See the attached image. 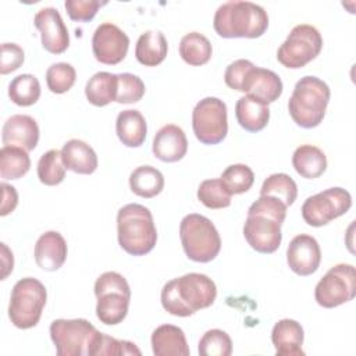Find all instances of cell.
<instances>
[{
  "mask_svg": "<svg viewBox=\"0 0 356 356\" xmlns=\"http://www.w3.org/2000/svg\"><path fill=\"white\" fill-rule=\"evenodd\" d=\"M288 206L280 199L260 195L248 210L243 224L246 242L259 253H274L282 241L281 225L285 220Z\"/></svg>",
  "mask_w": 356,
  "mask_h": 356,
  "instance_id": "obj_1",
  "label": "cell"
},
{
  "mask_svg": "<svg viewBox=\"0 0 356 356\" xmlns=\"http://www.w3.org/2000/svg\"><path fill=\"white\" fill-rule=\"evenodd\" d=\"M216 298L214 281L200 273H189L165 282L160 296L164 310L178 317H188L210 307Z\"/></svg>",
  "mask_w": 356,
  "mask_h": 356,
  "instance_id": "obj_2",
  "label": "cell"
},
{
  "mask_svg": "<svg viewBox=\"0 0 356 356\" xmlns=\"http://www.w3.org/2000/svg\"><path fill=\"white\" fill-rule=\"evenodd\" d=\"M213 26L218 36L232 38H260L268 28L266 10L252 1H227L221 4L213 18Z\"/></svg>",
  "mask_w": 356,
  "mask_h": 356,
  "instance_id": "obj_3",
  "label": "cell"
},
{
  "mask_svg": "<svg viewBox=\"0 0 356 356\" xmlns=\"http://www.w3.org/2000/svg\"><path fill=\"white\" fill-rule=\"evenodd\" d=\"M117 235L120 246L128 254H147L157 241V229L150 210L138 203L122 206L117 213Z\"/></svg>",
  "mask_w": 356,
  "mask_h": 356,
  "instance_id": "obj_4",
  "label": "cell"
},
{
  "mask_svg": "<svg viewBox=\"0 0 356 356\" xmlns=\"http://www.w3.org/2000/svg\"><path fill=\"white\" fill-rule=\"evenodd\" d=\"M328 85L317 76L300 78L288 102L291 118L302 128H314L321 124L330 102Z\"/></svg>",
  "mask_w": 356,
  "mask_h": 356,
  "instance_id": "obj_5",
  "label": "cell"
},
{
  "mask_svg": "<svg viewBox=\"0 0 356 356\" xmlns=\"http://www.w3.org/2000/svg\"><path fill=\"white\" fill-rule=\"evenodd\" d=\"M179 238L188 259L209 263L221 249V238L214 224L202 214H188L179 224Z\"/></svg>",
  "mask_w": 356,
  "mask_h": 356,
  "instance_id": "obj_6",
  "label": "cell"
},
{
  "mask_svg": "<svg viewBox=\"0 0 356 356\" xmlns=\"http://www.w3.org/2000/svg\"><path fill=\"white\" fill-rule=\"evenodd\" d=\"M97 298L96 316L106 325L120 324L128 314L131 288L128 281L115 271L103 273L95 282Z\"/></svg>",
  "mask_w": 356,
  "mask_h": 356,
  "instance_id": "obj_7",
  "label": "cell"
},
{
  "mask_svg": "<svg viewBox=\"0 0 356 356\" xmlns=\"http://www.w3.org/2000/svg\"><path fill=\"white\" fill-rule=\"evenodd\" d=\"M47 300L44 285L32 277H25L15 282L11 291L8 317L11 323L21 330L35 327Z\"/></svg>",
  "mask_w": 356,
  "mask_h": 356,
  "instance_id": "obj_8",
  "label": "cell"
},
{
  "mask_svg": "<svg viewBox=\"0 0 356 356\" xmlns=\"http://www.w3.org/2000/svg\"><path fill=\"white\" fill-rule=\"evenodd\" d=\"M97 334L85 318H57L50 324V338L58 356H89Z\"/></svg>",
  "mask_w": 356,
  "mask_h": 356,
  "instance_id": "obj_9",
  "label": "cell"
},
{
  "mask_svg": "<svg viewBox=\"0 0 356 356\" xmlns=\"http://www.w3.org/2000/svg\"><path fill=\"white\" fill-rule=\"evenodd\" d=\"M323 49L321 33L309 24L292 28L285 42L277 50V60L286 68H302L314 60Z\"/></svg>",
  "mask_w": 356,
  "mask_h": 356,
  "instance_id": "obj_10",
  "label": "cell"
},
{
  "mask_svg": "<svg viewBox=\"0 0 356 356\" xmlns=\"http://www.w3.org/2000/svg\"><path fill=\"white\" fill-rule=\"evenodd\" d=\"M192 128L196 139L203 145L222 142L228 132L227 104L218 97L202 99L192 111Z\"/></svg>",
  "mask_w": 356,
  "mask_h": 356,
  "instance_id": "obj_11",
  "label": "cell"
},
{
  "mask_svg": "<svg viewBox=\"0 0 356 356\" xmlns=\"http://www.w3.org/2000/svg\"><path fill=\"white\" fill-rule=\"evenodd\" d=\"M356 295V270L352 264L341 263L331 267L317 282L314 289L316 302L332 309L352 300Z\"/></svg>",
  "mask_w": 356,
  "mask_h": 356,
  "instance_id": "obj_12",
  "label": "cell"
},
{
  "mask_svg": "<svg viewBox=\"0 0 356 356\" xmlns=\"http://www.w3.org/2000/svg\"><path fill=\"white\" fill-rule=\"evenodd\" d=\"M352 206L350 193L339 186L309 196L302 204V217L312 227H323L343 216Z\"/></svg>",
  "mask_w": 356,
  "mask_h": 356,
  "instance_id": "obj_13",
  "label": "cell"
},
{
  "mask_svg": "<svg viewBox=\"0 0 356 356\" xmlns=\"http://www.w3.org/2000/svg\"><path fill=\"white\" fill-rule=\"evenodd\" d=\"M129 47L127 33L111 22L100 24L92 36V51L95 58L107 65L121 63Z\"/></svg>",
  "mask_w": 356,
  "mask_h": 356,
  "instance_id": "obj_14",
  "label": "cell"
},
{
  "mask_svg": "<svg viewBox=\"0 0 356 356\" xmlns=\"http://www.w3.org/2000/svg\"><path fill=\"white\" fill-rule=\"evenodd\" d=\"M36 29L40 32L42 46L53 54L64 53L70 46V35L60 13L53 7L39 10L33 18Z\"/></svg>",
  "mask_w": 356,
  "mask_h": 356,
  "instance_id": "obj_15",
  "label": "cell"
},
{
  "mask_svg": "<svg viewBox=\"0 0 356 356\" xmlns=\"http://www.w3.org/2000/svg\"><path fill=\"white\" fill-rule=\"evenodd\" d=\"M320 245L313 236L299 234L289 242L286 249V263L295 274L300 277L312 275L320 267Z\"/></svg>",
  "mask_w": 356,
  "mask_h": 356,
  "instance_id": "obj_16",
  "label": "cell"
},
{
  "mask_svg": "<svg viewBox=\"0 0 356 356\" xmlns=\"http://www.w3.org/2000/svg\"><path fill=\"white\" fill-rule=\"evenodd\" d=\"M1 140L4 146H17L31 152L39 142L38 122L31 115H11L3 125Z\"/></svg>",
  "mask_w": 356,
  "mask_h": 356,
  "instance_id": "obj_17",
  "label": "cell"
},
{
  "mask_svg": "<svg viewBox=\"0 0 356 356\" xmlns=\"http://www.w3.org/2000/svg\"><path fill=\"white\" fill-rule=\"evenodd\" d=\"M242 92L268 104L282 95V81L274 71L253 65L246 72Z\"/></svg>",
  "mask_w": 356,
  "mask_h": 356,
  "instance_id": "obj_18",
  "label": "cell"
},
{
  "mask_svg": "<svg viewBox=\"0 0 356 356\" xmlns=\"http://www.w3.org/2000/svg\"><path fill=\"white\" fill-rule=\"evenodd\" d=\"M152 150L164 163L179 161L188 152V139L184 129L175 124L161 127L153 138Z\"/></svg>",
  "mask_w": 356,
  "mask_h": 356,
  "instance_id": "obj_19",
  "label": "cell"
},
{
  "mask_svg": "<svg viewBox=\"0 0 356 356\" xmlns=\"http://www.w3.org/2000/svg\"><path fill=\"white\" fill-rule=\"evenodd\" d=\"M68 248L64 236L57 231H47L39 236L35 245V261L46 271L58 270L67 259Z\"/></svg>",
  "mask_w": 356,
  "mask_h": 356,
  "instance_id": "obj_20",
  "label": "cell"
},
{
  "mask_svg": "<svg viewBox=\"0 0 356 356\" xmlns=\"http://www.w3.org/2000/svg\"><path fill=\"white\" fill-rule=\"evenodd\" d=\"M305 332L302 325L292 318H282L274 324L271 341L277 356H303L302 350Z\"/></svg>",
  "mask_w": 356,
  "mask_h": 356,
  "instance_id": "obj_21",
  "label": "cell"
},
{
  "mask_svg": "<svg viewBox=\"0 0 356 356\" xmlns=\"http://www.w3.org/2000/svg\"><path fill=\"white\" fill-rule=\"evenodd\" d=\"M152 349L156 356H188L189 346L184 331L172 324L159 325L152 334Z\"/></svg>",
  "mask_w": 356,
  "mask_h": 356,
  "instance_id": "obj_22",
  "label": "cell"
},
{
  "mask_svg": "<svg viewBox=\"0 0 356 356\" xmlns=\"http://www.w3.org/2000/svg\"><path fill=\"white\" fill-rule=\"evenodd\" d=\"M60 152L67 170L89 175L97 168V156L95 150L81 139H71L65 142Z\"/></svg>",
  "mask_w": 356,
  "mask_h": 356,
  "instance_id": "obj_23",
  "label": "cell"
},
{
  "mask_svg": "<svg viewBox=\"0 0 356 356\" xmlns=\"http://www.w3.org/2000/svg\"><path fill=\"white\" fill-rule=\"evenodd\" d=\"M235 117L245 131L259 132L270 120V108L268 104L246 95L238 99L235 104Z\"/></svg>",
  "mask_w": 356,
  "mask_h": 356,
  "instance_id": "obj_24",
  "label": "cell"
},
{
  "mask_svg": "<svg viewBox=\"0 0 356 356\" xmlns=\"http://www.w3.org/2000/svg\"><path fill=\"white\" fill-rule=\"evenodd\" d=\"M115 132L122 145L139 147L146 139V120L139 110H122L115 120Z\"/></svg>",
  "mask_w": 356,
  "mask_h": 356,
  "instance_id": "obj_25",
  "label": "cell"
},
{
  "mask_svg": "<svg viewBox=\"0 0 356 356\" xmlns=\"http://www.w3.org/2000/svg\"><path fill=\"white\" fill-rule=\"evenodd\" d=\"M167 50V39L160 31H146L138 38L135 57L145 67H156L164 61Z\"/></svg>",
  "mask_w": 356,
  "mask_h": 356,
  "instance_id": "obj_26",
  "label": "cell"
},
{
  "mask_svg": "<svg viewBox=\"0 0 356 356\" xmlns=\"http://www.w3.org/2000/svg\"><path fill=\"white\" fill-rule=\"evenodd\" d=\"M295 171L307 179L318 178L327 170V157L321 149L313 145H300L292 156Z\"/></svg>",
  "mask_w": 356,
  "mask_h": 356,
  "instance_id": "obj_27",
  "label": "cell"
},
{
  "mask_svg": "<svg viewBox=\"0 0 356 356\" xmlns=\"http://www.w3.org/2000/svg\"><path fill=\"white\" fill-rule=\"evenodd\" d=\"M117 82L118 78L115 74L100 71L96 72L85 86V96L90 104L96 107L107 106L111 102H115L117 96Z\"/></svg>",
  "mask_w": 356,
  "mask_h": 356,
  "instance_id": "obj_28",
  "label": "cell"
},
{
  "mask_svg": "<svg viewBox=\"0 0 356 356\" xmlns=\"http://www.w3.org/2000/svg\"><path fill=\"white\" fill-rule=\"evenodd\" d=\"M131 191L145 199L157 196L164 188L163 174L152 165H140L129 175Z\"/></svg>",
  "mask_w": 356,
  "mask_h": 356,
  "instance_id": "obj_29",
  "label": "cell"
},
{
  "mask_svg": "<svg viewBox=\"0 0 356 356\" xmlns=\"http://www.w3.org/2000/svg\"><path fill=\"white\" fill-rule=\"evenodd\" d=\"M211 53L210 40L199 32H189L179 42V56L189 65L197 67L209 63Z\"/></svg>",
  "mask_w": 356,
  "mask_h": 356,
  "instance_id": "obj_30",
  "label": "cell"
},
{
  "mask_svg": "<svg viewBox=\"0 0 356 356\" xmlns=\"http://www.w3.org/2000/svg\"><path fill=\"white\" fill-rule=\"evenodd\" d=\"M31 168L28 152L17 146H3L0 150V175L3 179H18Z\"/></svg>",
  "mask_w": 356,
  "mask_h": 356,
  "instance_id": "obj_31",
  "label": "cell"
},
{
  "mask_svg": "<svg viewBox=\"0 0 356 356\" xmlns=\"http://www.w3.org/2000/svg\"><path fill=\"white\" fill-rule=\"evenodd\" d=\"M8 97L21 107L35 104L40 97V83L32 74H21L11 79L8 85Z\"/></svg>",
  "mask_w": 356,
  "mask_h": 356,
  "instance_id": "obj_32",
  "label": "cell"
},
{
  "mask_svg": "<svg viewBox=\"0 0 356 356\" xmlns=\"http://www.w3.org/2000/svg\"><path fill=\"white\" fill-rule=\"evenodd\" d=\"M38 178L47 186L58 185L65 178V165L63 163L61 152L50 149L43 153L38 161Z\"/></svg>",
  "mask_w": 356,
  "mask_h": 356,
  "instance_id": "obj_33",
  "label": "cell"
},
{
  "mask_svg": "<svg viewBox=\"0 0 356 356\" xmlns=\"http://www.w3.org/2000/svg\"><path fill=\"white\" fill-rule=\"evenodd\" d=\"M260 195H268L291 206L298 196L296 182L285 172H275L267 177L260 188Z\"/></svg>",
  "mask_w": 356,
  "mask_h": 356,
  "instance_id": "obj_34",
  "label": "cell"
},
{
  "mask_svg": "<svg viewBox=\"0 0 356 356\" xmlns=\"http://www.w3.org/2000/svg\"><path fill=\"white\" fill-rule=\"evenodd\" d=\"M231 193L220 178L204 179L197 188V199L209 209H224L231 204Z\"/></svg>",
  "mask_w": 356,
  "mask_h": 356,
  "instance_id": "obj_35",
  "label": "cell"
},
{
  "mask_svg": "<svg viewBox=\"0 0 356 356\" xmlns=\"http://www.w3.org/2000/svg\"><path fill=\"white\" fill-rule=\"evenodd\" d=\"M220 179L231 195H239L248 192L252 188L254 182V174L246 164H231L222 171Z\"/></svg>",
  "mask_w": 356,
  "mask_h": 356,
  "instance_id": "obj_36",
  "label": "cell"
},
{
  "mask_svg": "<svg viewBox=\"0 0 356 356\" xmlns=\"http://www.w3.org/2000/svg\"><path fill=\"white\" fill-rule=\"evenodd\" d=\"M197 352L200 356H229L232 353V341L225 331L213 328L200 338Z\"/></svg>",
  "mask_w": 356,
  "mask_h": 356,
  "instance_id": "obj_37",
  "label": "cell"
},
{
  "mask_svg": "<svg viewBox=\"0 0 356 356\" xmlns=\"http://www.w3.org/2000/svg\"><path fill=\"white\" fill-rule=\"evenodd\" d=\"M102 355H107V356H114V355H138L140 356V350L138 349V346L131 342V341H121V339H115L113 337H108L103 332L99 331L89 356H102Z\"/></svg>",
  "mask_w": 356,
  "mask_h": 356,
  "instance_id": "obj_38",
  "label": "cell"
},
{
  "mask_svg": "<svg viewBox=\"0 0 356 356\" xmlns=\"http://www.w3.org/2000/svg\"><path fill=\"white\" fill-rule=\"evenodd\" d=\"M76 79L75 68L68 63L51 64L46 71V83L50 92L61 95L68 92Z\"/></svg>",
  "mask_w": 356,
  "mask_h": 356,
  "instance_id": "obj_39",
  "label": "cell"
},
{
  "mask_svg": "<svg viewBox=\"0 0 356 356\" xmlns=\"http://www.w3.org/2000/svg\"><path fill=\"white\" fill-rule=\"evenodd\" d=\"M117 78H118L117 96H115L117 103H121V104L136 103L143 97L146 88L143 81L138 75L122 72V74H118Z\"/></svg>",
  "mask_w": 356,
  "mask_h": 356,
  "instance_id": "obj_40",
  "label": "cell"
},
{
  "mask_svg": "<svg viewBox=\"0 0 356 356\" xmlns=\"http://www.w3.org/2000/svg\"><path fill=\"white\" fill-rule=\"evenodd\" d=\"M106 4L99 0H65L64 7L67 10L68 17L72 21L89 22L95 18L97 10Z\"/></svg>",
  "mask_w": 356,
  "mask_h": 356,
  "instance_id": "obj_41",
  "label": "cell"
},
{
  "mask_svg": "<svg viewBox=\"0 0 356 356\" xmlns=\"http://www.w3.org/2000/svg\"><path fill=\"white\" fill-rule=\"evenodd\" d=\"M24 50L17 43H3L1 44V61L0 74L6 75L18 70L24 63Z\"/></svg>",
  "mask_w": 356,
  "mask_h": 356,
  "instance_id": "obj_42",
  "label": "cell"
},
{
  "mask_svg": "<svg viewBox=\"0 0 356 356\" xmlns=\"http://www.w3.org/2000/svg\"><path fill=\"white\" fill-rule=\"evenodd\" d=\"M254 64L249 60H245V58H239V60H235L234 63H231L225 72H224V81L227 83V86H229L231 89L234 90H238V92H242V85H243V81H245V76H246V72L253 67Z\"/></svg>",
  "mask_w": 356,
  "mask_h": 356,
  "instance_id": "obj_43",
  "label": "cell"
},
{
  "mask_svg": "<svg viewBox=\"0 0 356 356\" xmlns=\"http://www.w3.org/2000/svg\"><path fill=\"white\" fill-rule=\"evenodd\" d=\"M1 188V195H3V200H1V209H0V216H7L11 211H14V209L18 204V193L15 191L14 186L1 182L0 185Z\"/></svg>",
  "mask_w": 356,
  "mask_h": 356,
  "instance_id": "obj_44",
  "label": "cell"
},
{
  "mask_svg": "<svg viewBox=\"0 0 356 356\" xmlns=\"http://www.w3.org/2000/svg\"><path fill=\"white\" fill-rule=\"evenodd\" d=\"M1 252H3V273H1V280H6L7 275L13 271V266H14V257H13V252L8 250V248L6 246V243H1Z\"/></svg>",
  "mask_w": 356,
  "mask_h": 356,
  "instance_id": "obj_45",
  "label": "cell"
}]
</instances>
